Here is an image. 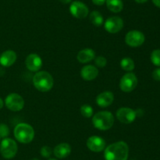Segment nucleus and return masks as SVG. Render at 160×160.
I'll list each match as a JSON object with an SVG mask.
<instances>
[{
  "mask_svg": "<svg viewBox=\"0 0 160 160\" xmlns=\"http://www.w3.org/2000/svg\"><path fill=\"white\" fill-rule=\"evenodd\" d=\"M151 61L154 65L160 67V50H155L152 52Z\"/></svg>",
  "mask_w": 160,
  "mask_h": 160,
  "instance_id": "23",
  "label": "nucleus"
},
{
  "mask_svg": "<svg viewBox=\"0 0 160 160\" xmlns=\"http://www.w3.org/2000/svg\"><path fill=\"white\" fill-rule=\"evenodd\" d=\"M107 8L112 13H120L123 9V3L122 0H106Z\"/></svg>",
  "mask_w": 160,
  "mask_h": 160,
  "instance_id": "19",
  "label": "nucleus"
},
{
  "mask_svg": "<svg viewBox=\"0 0 160 160\" xmlns=\"http://www.w3.org/2000/svg\"><path fill=\"white\" fill-rule=\"evenodd\" d=\"M81 75L85 81H92L98 75V69L94 65H86L81 68Z\"/></svg>",
  "mask_w": 160,
  "mask_h": 160,
  "instance_id": "16",
  "label": "nucleus"
},
{
  "mask_svg": "<svg viewBox=\"0 0 160 160\" xmlns=\"http://www.w3.org/2000/svg\"><path fill=\"white\" fill-rule=\"evenodd\" d=\"M14 136L17 141L22 144H29L34 137V130L28 123H19L14 129Z\"/></svg>",
  "mask_w": 160,
  "mask_h": 160,
  "instance_id": "4",
  "label": "nucleus"
},
{
  "mask_svg": "<svg viewBox=\"0 0 160 160\" xmlns=\"http://www.w3.org/2000/svg\"><path fill=\"white\" fill-rule=\"evenodd\" d=\"M92 1L96 6H102V5L105 4L106 0H92Z\"/></svg>",
  "mask_w": 160,
  "mask_h": 160,
  "instance_id": "28",
  "label": "nucleus"
},
{
  "mask_svg": "<svg viewBox=\"0 0 160 160\" xmlns=\"http://www.w3.org/2000/svg\"><path fill=\"white\" fill-rule=\"evenodd\" d=\"M9 134V128L5 123H0V137L6 138Z\"/></svg>",
  "mask_w": 160,
  "mask_h": 160,
  "instance_id": "24",
  "label": "nucleus"
},
{
  "mask_svg": "<svg viewBox=\"0 0 160 160\" xmlns=\"http://www.w3.org/2000/svg\"><path fill=\"white\" fill-rule=\"evenodd\" d=\"M94 126L99 130L106 131L109 130L114 124V116L108 111H98L92 118Z\"/></svg>",
  "mask_w": 160,
  "mask_h": 160,
  "instance_id": "3",
  "label": "nucleus"
},
{
  "mask_svg": "<svg viewBox=\"0 0 160 160\" xmlns=\"http://www.w3.org/2000/svg\"><path fill=\"white\" fill-rule=\"evenodd\" d=\"M120 67L126 72H131L134 69L135 64L134 61L130 57H124L120 61Z\"/></svg>",
  "mask_w": 160,
  "mask_h": 160,
  "instance_id": "21",
  "label": "nucleus"
},
{
  "mask_svg": "<svg viewBox=\"0 0 160 160\" xmlns=\"http://www.w3.org/2000/svg\"><path fill=\"white\" fill-rule=\"evenodd\" d=\"M114 100V95L110 91H104L98 94L96 97V104L101 108L110 106Z\"/></svg>",
  "mask_w": 160,
  "mask_h": 160,
  "instance_id": "14",
  "label": "nucleus"
},
{
  "mask_svg": "<svg viewBox=\"0 0 160 160\" xmlns=\"http://www.w3.org/2000/svg\"><path fill=\"white\" fill-rule=\"evenodd\" d=\"M5 105L12 111H21L24 107V100L19 94L12 93L5 99Z\"/></svg>",
  "mask_w": 160,
  "mask_h": 160,
  "instance_id": "6",
  "label": "nucleus"
},
{
  "mask_svg": "<svg viewBox=\"0 0 160 160\" xmlns=\"http://www.w3.org/2000/svg\"><path fill=\"white\" fill-rule=\"evenodd\" d=\"M145 35L140 31L132 30L127 33L125 36V42L131 47L141 46L145 42Z\"/></svg>",
  "mask_w": 160,
  "mask_h": 160,
  "instance_id": "8",
  "label": "nucleus"
},
{
  "mask_svg": "<svg viewBox=\"0 0 160 160\" xmlns=\"http://www.w3.org/2000/svg\"><path fill=\"white\" fill-rule=\"evenodd\" d=\"M138 85V78L132 72L123 75L120 82V88L123 92L130 93L134 90Z\"/></svg>",
  "mask_w": 160,
  "mask_h": 160,
  "instance_id": "7",
  "label": "nucleus"
},
{
  "mask_svg": "<svg viewBox=\"0 0 160 160\" xmlns=\"http://www.w3.org/2000/svg\"><path fill=\"white\" fill-rule=\"evenodd\" d=\"M52 153V148L48 146H44L41 148V155L45 158H48V157L51 156Z\"/></svg>",
  "mask_w": 160,
  "mask_h": 160,
  "instance_id": "26",
  "label": "nucleus"
},
{
  "mask_svg": "<svg viewBox=\"0 0 160 160\" xmlns=\"http://www.w3.org/2000/svg\"><path fill=\"white\" fill-rule=\"evenodd\" d=\"M53 153L56 158H65L71 153V147L67 143H61L55 147Z\"/></svg>",
  "mask_w": 160,
  "mask_h": 160,
  "instance_id": "17",
  "label": "nucleus"
},
{
  "mask_svg": "<svg viewBox=\"0 0 160 160\" xmlns=\"http://www.w3.org/2000/svg\"><path fill=\"white\" fill-rule=\"evenodd\" d=\"M25 64L31 72H38L42 66V60L36 53H31L27 56Z\"/></svg>",
  "mask_w": 160,
  "mask_h": 160,
  "instance_id": "13",
  "label": "nucleus"
},
{
  "mask_svg": "<svg viewBox=\"0 0 160 160\" xmlns=\"http://www.w3.org/2000/svg\"><path fill=\"white\" fill-rule=\"evenodd\" d=\"M59 1L61 2L62 3H63V4H68V3H70L72 0H59Z\"/></svg>",
  "mask_w": 160,
  "mask_h": 160,
  "instance_id": "30",
  "label": "nucleus"
},
{
  "mask_svg": "<svg viewBox=\"0 0 160 160\" xmlns=\"http://www.w3.org/2000/svg\"><path fill=\"white\" fill-rule=\"evenodd\" d=\"M134 1H135L137 3H140V4H142V3H146L148 0H134Z\"/></svg>",
  "mask_w": 160,
  "mask_h": 160,
  "instance_id": "32",
  "label": "nucleus"
},
{
  "mask_svg": "<svg viewBox=\"0 0 160 160\" xmlns=\"http://www.w3.org/2000/svg\"><path fill=\"white\" fill-rule=\"evenodd\" d=\"M87 147L94 152H102L106 148V141L98 136H92L88 139Z\"/></svg>",
  "mask_w": 160,
  "mask_h": 160,
  "instance_id": "12",
  "label": "nucleus"
},
{
  "mask_svg": "<svg viewBox=\"0 0 160 160\" xmlns=\"http://www.w3.org/2000/svg\"><path fill=\"white\" fill-rule=\"evenodd\" d=\"M105 29L111 34H116L122 30L123 28V20L120 17H110L105 21Z\"/></svg>",
  "mask_w": 160,
  "mask_h": 160,
  "instance_id": "9",
  "label": "nucleus"
},
{
  "mask_svg": "<svg viewBox=\"0 0 160 160\" xmlns=\"http://www.w3.org/2000/svg\"><path fill=\"white\" fill-rule=\"evenodd\" d=\"M136 117L135 111L130 108H120L117 111V119L123 124L132 123Z\"/></svg>",
  "mask_w": 160,
  "mask_h": 160,
  "instance_id": "11",
  "label": "nucleus"
},
{
  "mask_svg": "<svg viewBox=\"0 0 160 160\" xmlns=\"http://www.w3.org/2000/svg\"><path fill=\"white\" fill-rule=\"evenodd\" d=\"M17 59V55L13 50H6L0 55V64L2 67H8L12 66Z\"/></svg>",
  "mask_w": 160,
  "mask_h": 160,
  "instance_id": "15",
  "label": "nucleus"
},
{
  "mask_svg": "<svg viewBox=\"0 0 160 160\" xmlns=\"http://www.w3.org/2000/svg\"><path fill=\"white\" fill-rule=\"evenodd\" d=\"M152 78L153 79L156 80V81L160 82V68H156L153 71L152 74Z\"/></svg>",
  "mask_w": 160,
  "mask_h": 160,
  "instance_id": "27",
  "label": "nucleus"
},
{
  "mask_svg": "<svg viewBox=\"0 0 160 160\" xmlns=\"http://www.w3.org/2000/svg\"><path fill=\"white\" fill-rule=\"evenodd\" d=\"M80 111H81V115L85 118H91L93 115V108L92 106H90L89 104H83L81 107Z\"/></svg>",
  "mask_w": 160,
  "mask_h": 160,
  "instance_id": "22",
  "label": "nucleus"
},
{
  "mask_svg": "<svg viewBox=\"0 0 160 160\" xmlns=\"http://www.w3.org/2000/svg\"><path fill=\"white\" fill-rule=\"evenodd\" d=\"M31 160H38V158H32Z\"/></svg>",
  "mask_w": 160,
  "mask_h": 160,
  "instance_id": "33",
  "label": "nucleus"
},
{
  "mask_svg": "<svg viewBox=\"0 0 160 160\" xmlns=\"http://www.w3.org/2000/svg\"><path fill=\"white\" fill-rule=\"evenodd\" d=\"M18 151L17 144L11 138H4L0 144V153L3 158L10 159L16 156Z\"/></svg>",
  "mask_w": 160,
  "mask_h": 160,
  "instance_id": "5",
  "label": "nucleus"
},
{
  "mask_svg": "<svg viewBox=\"0 0 160 160\" xmlns=\"http://www.w3.org/2000/svg\"><path fill=\"white\" fill-rule=\"evenodd\" d=\"M95 64L97 66V67L102 68L107 64V60L102 56H98L96 58H95Z\"/></svg>",
  "mask_w": 160,
  "mask_h": 160,
  "instance_id": "25",
  "label": "nucleus"
},
{
  "mask_svg": "<svg viewBox=\"0 0 160 160\" xmlns=\"http://www.w3.org/2000/svg\"><path fill=\"white\" fill-rule=\"evenodd\" d=\"M33 84L38 91L45 93L52 89L54 85V79L51 74L45 71L38 72L33 77Z\"/></svg>",
  "mask_w": 160,
  "mask_h": 160,
  "instance_id": "2",
  "label": "nucleus"
},
{
  "mask_svg": "<svg viewBox=\"0 0 160 160\" xmlns=\"http://www.w3.org/2000/svg\"><path fill=\"white\" fill-rule=\"evenodd\" d=\"M3 106H4V101H3L2 99L0 97V109H2V108H3Z\"/></svg>",
  "mask_w": 160,
  "mask_h": 160,
  "instance_id": "31",
  "label": "nucleus"
},
{
  "mask_svg": "<svg viewBox=\"0 0 160 160\" xmlns=\"http://www.w3.org/2000/svg\"><path fill=\"white\" fill-rule=\"evenodd\" d=\"M48 160H56V159H55V158H50V159H48Z\"/></svg>",
  "mask_w": 160,
  "mask_h": 160,
  "instance_id": "34",
  "label": "nucleus"
},
{
  "mask_svg": "<svg viewBox=\"0 0 160 160\" xmlns=\"http://www.w3.org/2000/svg\"><path fill=\"white\" fill-rule=\"evenodd\" d=\"M0 138H1V137H0Z\"/></svg>",
  "mask_w": 160,
  "mask_h": 160,
  "instance_id": "35",
  "label": "nucleus"
},
{
  "mask_svg": "<svg viewBox=\"0 0 160 160\" xmlns=\"http://www.w3.org/2000/svg\"><path fill=\"white\" fill-rule=\"evenodd\" d=\"M77 58H78V61L80 63H81V64H86V63L90 62L92 60L95 59V53L92 49H83V50H81L78 53Z\"/></svg>",
  "mask_w": 160,
  "mask_h": 160,
  "instance_id": "18",
  "label": "nucleus"
},
{
  "mask_svg": "<svg viewBox=\"0 0 160 160\" xmlns=\"http://www.w3.org/2000/svg\"><path fill=\"white\" fill-rule=\"evenodd\" d=\"M70 11L72 16L78 19L85 18L89 13L88 6L80 1L73 2L70 6Z\"/></svg>",
  "mask_w": 160,
  "mask_h": 160,
  "instance_id": "10",
  "label": "nucleus"
},
{
  "mask_svg": "<svg viewBox=\"0 0 160 160\" xmlns=\"http://www.w3.org/2000/svg\"><path fill=\"white\" fill-rule=\"evenodd\" d=\"M152 3H154L155 6L160 8V0H152Z\"/></svg>",
  "mask_w": 160,
  "mask_h": 160,
  "instance_id": "29",
  "label": "nucleus"
},
{
  "mask_svg": "<svg viewBox=\"0 0 160 160\" xmlns=\"http://www.w3.org/2000/svg\"><path fill=\"white\" fill-rule=\"evenodd\" d=\"M89 18H90V21L96 27H100L104 24V19H103L102 15L98 11H92L90 13Z\"/></svg>",
  "mask_w": 160,
  "mask_h": 160,
  "instance_id": "20",
  "label": "nucleus"
},
{
  "mask_svg": "<svg viewBox=\"0 0 160 160\" xmlns=\"http://www.w3.org/2000/svg\"><path fill=\"white\" fill-rule=\"evenodd\" d=\"M129 147L124 141H118L110 144L105 149L106 160H128Z\"/></svg>",
  "mask_w": 160,
  "mask_h": 160,
  "instance_id": "1",
  "label": "nucleus"
}]
</instances>
